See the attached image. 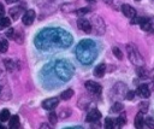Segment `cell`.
<instances>
[{"label":"cell","instance_id":"cell-1","mask_svg":"<svg viewBox=\"0 0 154 129\" xmlns=\"http://www.w3.org/2000/svg\"><path fill=\"white\" fill-rule=\"evenodd\" d=\"M72 43V36L63 29L49 28L42 30L35 39V45L41 51L63 49Z\"/></svg>","mask_w":154,"mask_h":129},{"label":"cell","instance_id":"cell-2","mask_svg":"<svg viewBox=\"0 0 154 129\" xmlns=\"http://www.w3.org/2000/svg\"><path fill=\"white\" fill-rule=\"evenodd\" d=\"M76 55L82 64H91L97 55L95 42L91 40H82L76 48Z\"/></svg>","mask_w":154,"mask_h":129},{"label":"cell","instance_id":"cell-3","mask_svg":"<svg viewBox=\"0 0 154 129\" xmlns=\"http://www.w3.org/2000/svg\"><path fill=\"white\" fill-rule=\"evenodd\" d=\"M54 72L61 81H69L75 72V68L67 60H58L54 65Z\"/></svg>","mask_w":154,"mask_h":129},{"label":"cell","instance_id":"cell-4","mask_svg":"<svg viewBox=\"0 0 154 129\" xmlns=\"http://www.w3.org/2000/svg\"><path fill=\"white\" fill-rule=\"evenodd\" d=\"M126 52H128L129 60H130L131 64H134L136 68L144 65V60H143V58L141 57V54H140V52L137 51L136 47H134V46H131V45H128V46H126Z\"/></svg>","mask_w":154,"mask_h":129},{"label":"cell","instance_id":"cell-5","mask_svg":"<svg viewBox=\"0 0 154 129\" xmlns=\"http://www.w3.org/2000/svg\"><path fill=\"white\" fill-rule=\"evenodd\" d=\"M90 23H91V28L96 29V34H103V31H105V23H103L101 17L93 16Z\"/></svg>","mask_w":154,"mask_h":129},{"label":"cell","instance_id":"cell-6","mask_svg":"<svg viewBox=\"0 0 154 129\" xmlns=\"http://www.w3.org/2000/svg\"><path fill=\"white\" fill-rule=\"evenodd\" d=\"M77 25H78V28H79L82 31H84V33H87V34L91 33V23H90V20H88L87 18H83V17L78 18V19H77Z\"/></svg>","mask_w":154,"mask_h":129},{"label":"cell","instance_id":"cell-7","mask_svg":"<svg viewBox=\"0 0 154 129\" xmlns=\"http://www.w3.org/2000/svg\"><path fill=\"white\" fill-rule=\"evenodd\" d=\"M35 17H36L35 11L34 10H28L22 16V22H23L24 25H31L34 23V20H35Z\"/></svg>","mask_w":154,"mask_h":129},{"label":"cell","instance_id":"cell-8","mask_svg":"<svg viewBox=\"0 0 154 129\" xmlns=\"http://www.w3.org/2000/svg\"><path fill=\"white\" fill-rule=\"evenodd\" d=\"M58 105H59V99L58 98H48V99L42 101V107L45 110H48V111L54 110Z\"/></svg>","mask_w":154,"mask_h":129},{"label":"cell","instance_id":"cell-9","mask_svg":"<svg viewBox=\"0 0 154 129\" xmlns=\"http://www.w3.org/2000/svg\"><path fill=\"white\" fill-rule=\"evenodd\" d=\"M84 86H85V88L90 92V93H93V94H100L101 93V86L99 84V83H96V82H94V81H87L85 83H84Z\"/></svg>","mask_w":154,"mask_h":129},{"label":"cell","instance_id":"cell-10","mask_svg":"<svg viewBox=\"0 0 154 129\" xmlns=\"http://www.w3.org/2000/svg\"><path fill=\"white\" fill-rule=\"evenodd\" d=\"M122 12H123V14H124L125 17H128V18H134V17H136V10H135L131 5H129V4L122 5Z\"/></svg>","mask_w":154,"mask_h":129},{"label":"cell","instance_id":"cell-11","mask_svg":"<svg viewBox=\"0 0 154 129\" xmlns=\"http://www.w3.org/2000/svg\"><path fill=\"white\" fill-rule=\"evenodd\" d=\"M100 118H101V112H100L99 110L94 109V110H91V111L87 115L85 121H87V122H89V123H94V122L99 121Z\"/></svg>","mask_w":154,"mask_h":129},{"label":"cell","instance_id":"cell-12","mask_svg":"<svg viewBox=\"0 0 154 129\" xmlns=\"http://www.w3.org/2000/svg\"><path fill=\"white\" fill-rule=\"evenodd\" d=\"M134 124H135V128H137V129H141V128L144 125V117H143V112L138 111V113L135 116Z\"/></svg>","mask_w":154,"mask_h":129},{"label":"cell","instance_id":"cell-13","mask_svg":"<svg viewBox=\"0 0 154 129\" xmlns=\"http://www.w3.org/2000/svg\"><path fill=\"white\" fill-rule=\"evenodd\" d=\"M137 94L142 98H148L150 95V90H149V87L147 84H141L138 86L137 88Z\"/></svg>","mask_w":154,"mask_h":129},{"label":"cell","instance_id":"cell-14","mask_svg":"<svg viewBox=\"0 0 154 129\" xmlns=\"http://www.w3.org/2000/svg\"><path fill=\"white\" fill-rule=\"evenodd\" d=\"M22 12H23V8L20 6H16V7H12L10 10V16H11V18H13L16 20V19L19 18V16L22 14Z\"/></svg>","mask_w":154,"mask_h":129},{"label":"cell","instance_id":"cell-15","mask_svg":"<svg viewBox=\"0 0 154 129\" xmlns=\"http://www.w3.org/2000/svg\"><path fill=\"white\" fill-rule=\"evenodd\" d=\"M19 124H20V122H19V117H18L17 115L10 117V119H8V127H10L11 129H17V128H19Z\"/></svg>","mask_w":154,"mask_h":129},{"label":"cell","instance_id":"cell-16","mask_svg":"<svg viewBox=\"0 0 154 129\" xmlns=\"http://www.w3.org/2000/svg\"><path fill=\"white\" fill-rule=\"evenodd\" d=\"M106 72V65L105 64H99L95 69H94V76L96 77H102Z\"/></svg>","mask_w":154,"mask_h":129},{"label":"cell","instance_id":"cell-17","mask_svg":"<svg viewBox=\"0 0 154 129\" xmlns=\"http://www.w3.org/2000/svg\"><path fill=\"white\" fill-rule=\"evenodd\" d=\"M125 123H126V116H125V113H123V112H122V113L118 116V118L114 121V125L117 124V125L120 128V127H123Z\"/></svg>","mask_w":154,"mask_h":129},{"label":"cell","instance_id":"cell-18","mask_svg":"<svg viewBox=\"0 0 154 129\" xmlns=\"http://www.w3.org/2000/svg\"><path fill=\"white\" fill-rule=\"evenodd\" d=\"M13 40H14L17 43H22V42L24 41V33H23L22 30H17V31H14Z\"/></svg>","mask_w":154,"mask_h":129},{"label":"cell","instance_id":"cell-19","mask_svg":"<svg viewBox=\"0 0 154 129\" xmlns=\"http://www.w3.org/2000/svg\"><path fill=\"white\" fill-rule=\"evenodd\" d=\"M72 95H73V90L72 89H66V90H64L61 94H60V99L61 100H70L71 98H72Z\"/></svg>","mask_w":154,"mask_h":129},{"label":"cell","instance_id":"cell-20","mask_svg":"<svg viewBox=\"0 0 154 129\" xmlns=\"http://www.w3.org/2000/svg\"><path fill=\"white\" fill-rule=\"evenodd\" d=\"M11 25V20H10V18H7V17H1L0 18V30H2V29H5V28H8Z\"/></svg>","mask_w":154,"mask_h":129},{"label":"cell","instance_id":"cell-21","mask_svg":"<svg viewBox=\"0 0 154 129\" xmlns=\"http://www.w3.org/2000/svg\"><path fill=\"white\" fill-rule=\"evenodd\" d=\"M8 49V41L4 37H0V53H5Z\"/></svg>","mask_w":154,"mask_h":129},{"label":"cell","instance_id":"cell-22","mask_svg":"<svg viewBox=\"0 0 154 129\" xmlns=\"http://www.w3.org/2000/svg\"><path fill=\"white\" fill-rule=\"evenodd\" d=\"M136 71H137V75H138L141 78L148 77V71L146 70L144 65H143V66H137V68H136Z\"/></svg>","mask_w":154,"mask_h":129},{"label":"cell","instance_id":"cell-23","mask_svg":"<svg viewBox=\"0 0 154 129\" xmlns=\"http://www.w3.org/2000/svg\"><path fill=\"white\" fill-rule=\"evenodd\" d=\"M10 111L7 110V109H4V110H1V112H0V121L1 122H6V121H8L10 119Z\"/></svg>","mask_w":154,"mask_h":129},{"label":"cell","instance_id":"cell-24","mask_svg":"<svg viewBox=\"0 0 154 129\" xmlns=\"http://www.w3.org/2000/svg\"><path fill=\"white\" fill-rule=\"evenodd\" d=\"M4 65H5V68L8 70V71H13L14 70V61L13 60H10V59H6V60H4Z\"/></svg>","mask_w":154,"mask_h":129},{"label":"cell","instance_id":"cell-25","mask_svg":"<svg viewBox=\"0 0 154 129\" xmlns=\"http://www.w3.org/2000/svg\"><path fill=\"white\" fill-rule=\"evenodd\" d=\"M123 109H124V106H123L122 102H114V104L112 105L111 111H112V112H120V111H123Z\"/></svg>","mask_w":154,"mask_h":129},{"label":"cell","instance_id":"cell-26","mask_svg":"<svg viewBox=\"0 0 154 129\" xmlns=\"http://www.w3.org/2000/svg\"><path fill=\"white\" fill-rule=\"evenodd\" d=\"M48 121H49L51 124H57V122H58V113H55V112L52 111L48 115Z\"/></svg>","mask_w":154,"mask_h":129},{"label":"cell","instance_id":"cell-27","mask_svg":"<svg viewBox=\"0 0 154 129\" xmlns=\"http://www.w3.org/2000/svg\"><path fill=\"white\" fill-rule=\"evenodd\" d=\"M148 107H149V104L147 102V101H141L140 104H138V110L141 111V112H147L148 111Z\"/></svg>","mask_w":154,"mask_h":129},{"label":"cell","instance_id":"cell-28","mask_svg":"<svg viewBox=\"0 0 154 129\" xmlns=\"http://www.w3.org/2000/svg\"><path fill=\"white\" fill-rule=\"evenodd\" d=\"M112 52H113V54L117 57V59H119V60L123 59V52L119 49V47H113V48H112Z\"/></svg>","mask_w":154,"mask_h":129},{"label":"cell","instance_id":"cell-29","mask_svg":"<svg viewBox=\"0 0 154 129\" xmlns=\"http://www.w3.org/2000/svg\"><path fill=\"white\" fill-rule=\"evenodd\" d=\"M116 125H114V121L112 118H106L105 119V128L106 129H113Z\"/></svg>","mask_w":154,"mask_h":129},{"label":"cell","instance_id":"cell-30","mask_svg":"<svg viewBox=\"0 0 154 129\" xmlns=\"http://www.w3.org/2000/svg\"><path fill=\"white\" fill-rule=\"evenodd\" d=\"M144 125L147 128H154V119L152 117H147L144 119Z\"/></svg>","mask_w":154,"mask_h":129},{"label":"cell","instance_id":"cell-31","mask_svg":"<svg viewBox=\"0 0 154 129\" xmlns=\"http://www.w3.org/2000/svg\"><path fill=\"white\" fill-rule=\"evenodd\" d=\"M70 113H71V110H70V109H65V110H61L59 115H60L61 118H66V117L70 116Z\"/></svg>","mask_w":154,"mask_h":129},{"label":"cell","instance_id":"cell-32","mask_svg":"<svg viewBox=\"0 0 154 129\" xmlns=\"http://www.w3.org/2000/svg\"><path fill=\"white\" fill-rule=\"evenodd\" d=\"M6 36L8 39H12L13 40V36H14V28H8L7 31H6Z\"/></svg>","mask_w":154,"mask_h":129},{"label":"cell","instance_id":"cell-33","mask_svg":"<svg viewBox=\"0 0 154 129\" xmlns=\"http://www.w3.org/2000/svg\"><path fill=\"white\" fill-rule=\"evenodd\" d=\"M134 96H135V92H134V90H130V92H128V93H126L125 99H128V100H132V99H134Z\"/></svg>","mask_w":154,"mask_h":129},{"label":"cell","instance_id":"cell-34","mask_svg":"<svg viewBox=\"0 0 154 129\" xmlns=\"http://www.w3.org/2000/svg\"><path fill=\"white\" fill-rule=\"evenodd\" d=\"M4 16H5V7H4V5L0 2V18L4 17Z\"/></svg>","mask_w":154,"mask_h":129},{"label":"cell","instance_id":"cell-35","mask_svg":"<svg viewBox=\"0 0 154 129\" xmlns=\"http://www.w3.org/2000/svg\"><path fill=\"white\" fill-rule=\"evenodd\" d=\"M77 12H78V14H83V13H87V12H89V8H87V7H83L82 10H78Z\"/></svg>","mask_w":154,"mask_h":129},{"label":"cell","instance_id":"cell-36","mask_svg":"<svg viewBox=\"0 0 154 129\" xmlns=\"http://www.w3.org/2000/svg\"><path fill=\"white\" fill-rule=\"evenodd\" d=\"M7 4H14V2H17L18 0H5Z\"/></svg>","mask_w":154,"mask_h":129},{"label":"cell","instance_id":"cell-37","mask_svg":"<svg viewBox=\"0 0 154 129\" xmlns=\"http://www.w3.org/2000/svg\"><path fill=\"white\" fill-rule=\"evenodd\" d=\"M41 128H49V125H47L46 123H43V124L41 125Z\"/></svg>","mask_w":154,"mask_h":129},{"label":"cell","instance_id":"cell-38","mask_svg":"<svg viewBox=\"0 0 154 129\" xmlns=\"http://www.w3.org/2000/svg\"><path fill=\"white\" fill-rule=\"evenodd\" d=\"M103 1H105V2H106V4H111V2H112V1H113V0H103Z\"/></svg>","mask_w":154,"mask_h":129},{"label":"cell","instance_id":"cell-39","mask_svg":"<svg viewBox=\"0 0 154 129\" xmlns=\"http://www.w3.org/2000/svg\"><path fill=\"white\" fill-rule=\"evenodd\" d=\"M150 76H152V78H153V81H154V69H153V71H152V74H150Z\"/></svg>","mask_w":154,"mask_h":129},{"label":"cell","instance_id":"cell-40","mask_svg":"<svg viewBox=\"0 0 154 129\" xmlns=\"http://www.w3.org/2000/svg\"><path fill=\"white\" fill-rule=\"evenodd\" d=\"M85 1H89V2H91V1H93V0H85Z\"/></svg>","mask_w":154,"mask_h":129},{"label":"cell","instance_id":"cell-41","mask_svg":"<svg viewBox=\"0 0 154 129\" xmlns=\"http://www.w3.org/2000/svg\"><path fill=\"white\" fill-rule=\"evenodd\" d=\"M0 94H1V87H0Z\"/></svg>","mask_w":154,"mask_h":129},{"label":"cell","instance_id":"cell-42","mask_svg":"<svg viewBox=\"0 0 154 129\" xmlns=\"http://www.w3.org/2000/svg\"><path fill=\"white\" fill-rule=\"evenodd\" d=\"M153 88H154V87H153Z\"/></svg>","mask_w":154,"mask_h":129},{"label":"cell","instance_id":"cell-43","mask_svg":"<svg viewBox=\"0 0 154 129\" xmlns=\"http://www.w3.org/2000/svg\"><path fill=\"white\" fill-rule=\"evenodd\" d=\"M137 1H138V0H137Z\"/></svg>","mask_w":154,"mask_h":129}]
</instances>
